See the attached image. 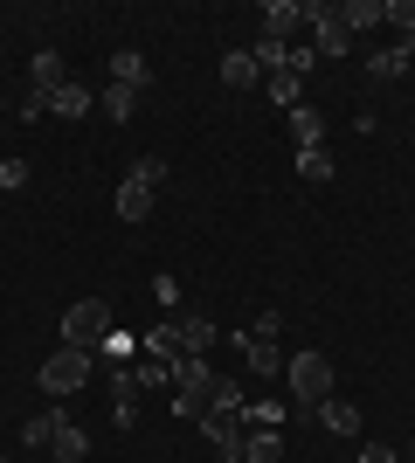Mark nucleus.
Here are the masks:
<instances>
[{
	"label": "nucleus",
	"mask_w": 415,
	"mask_h": 463,
	"mask_svg": "<svg viewBox=\"0 0 415 463\" xmlns=\"http://www.w3.org/2000/svg\"><path fill=\"white\" fill-rule=\"evenodd\" d=\"M118 332V311L104 305V298H77V305L62 311V346H83V353H98L104 339Z\"/></svg>",
	"instance_id": "f257e3e1"
},
{
	"label": "nucleus",
	"mask_w": 415,
	"mask_h": 463,
	"mask_svg": "<svg viewBox=\"0 0 415 463\" xmlns=\"http://www.w3.org/2000/svg\"><path fill=\"white\" fill-rule=\"evenodd\" d=\"M208 387H215L208 353H180V367H174V415L180 422H201V415H208Z\"/></svg>",
	"instance_id": "f03ea898"
},
{
	"label": "nucleus",
	"mask_w": 415,
	"mask_h": 463,
	"mask_svg": "<svg viewBox=\"0 0 415 463\" xmlns=\"http://www.w3.org/2000/svg\"><path fill=\"white\" fill-rule=\"evenodd\" d=\"M284 381H291V402L297 408H318L325 402V394H339L333 387V360H325V353H291V360H284Z\"/></svg>",
	"instance_id": "7ed1b4c3"
},
{
	"label": "nucleus",
	"mask_w": 415,
	"mask_h": 463,
	"mask_svg": "<svg viewBox=\"0 0 415 463\" xmlns=\"http://www.w3.org/2000/svg\"><path fill=\"white\" fill-rule=\"evenodd\" d=\"M90 367H98V353H83V346H56L49 360H42L35 381H42V394H56V402H62V394H77V387L90 381Z\"/></svg>",
	"instance_id": "20e7f679"
},
{
	"label": "nucleus",
	"mask_w": 415,
	"mask_h": 463,
	"mask_svg": "<svg viewBox=\"0 0 415 463\" xmlns=\"http://www.w3.org/2000/svg\"><path fill=\"white\" fill-rule=\"evenodd\" d=\"M305 21H312V49L318 56H346V49H354V35H346V21H339V7L333 0H305Z\"/></svg>",
	"instance_id": "39448f33"
},
{
	"label": "nucleus",
	"mask_w": 415,
	"mask_h": 463,
	"mask_svg": "<svg viewBox=\"0 0 415 463\" xmlns=\"http://www.w3.org/2000/svg\"><path fill=\"white\" fill-rule=\"evenodd\" d=\"M229 346L242 353V367L257 373V381H270V373H284V360H291V353H277V339H257V332L242 326V332H229Z\"/></svg>",
	"instance_id": "423d86ee"
},
{
	"label": "nucleus",
	"mask_w": 415,
	"mask_h": 463,
	"mask_svg": "<svg viewBox=\"0 0 415 463\" xmlns=\"http://www.w3.org/2000/svg\"><path fill=\"white\" fill-rule=\"evenodd\" d=\"M201 429H208V443H215L222 463H242V436H250V429H242V415H229V408H208V415H201Z\"/></svg>",
	"instance_id": "0eeeda50"
},
{
	"label": "nucleus",
	"mask_w": 415,
	"mask_h": 463,
	"mask_svg": "<svg viewBox=\"0 0 415 463\" xmlns=\"http://www.w3.org/2000/svg\"><path fill=\"white\" fill-rule=\"evenodd\" d=\"M305 28V0H263V35L270 42H291Z\"/></svg>",
	"instance_id": "6e6552de"
},
{
	"label": "nucleus",
	"mask_w": 415,
	"mask_h": 463,
	"mask_svg": "<svg viewBox=\"0 0 415 463\" xmlns=\"http://www.w3.org/2000/svg\"><path fill=\"white\" fill-rule=\"evenodd\" d=\"M111 422L118 429L138 422V373L132 367H111Z\"/></svg>",
	"instance_id": "1a4fd4ad"
},
{
	"label": "nucleus",
	"mask_w": 415,
	"mask_h": 463,
	"mask_svg": "<svg viewBox=\"0 0 415 463\" xmlns=\"http://www.w3.org/2000/svg\"><path fill=\"white\" fill-rule=\"evenodd\" d=\"M339 21H346V35H374L388 21V0H339Z\"/></svg>",
	"instance_id": "9d476101"
},
{
	"label": "nucleus",
	"mask_w": 415,
	"mask_h": 463,
	"mask_svg": "<svg viewBox=\"0 0 415 463\" xmlns=\"http://www.w3.org/2000/svg\"><path fill=\"white\" fill-rule=\"evenodd\" d=\"M28 77H35V90H62L70 83V62H62V49H35V62H28Z\"/></svg>",
	"instance_id": "9b49d317"
},
{
	"label": "nucleus",
	"mask_w": 415,
	"mask_h": 463,
	"mask_svg": "<svg viewBox=\"0 0 415 463\" xmlns=\"http://www.w3.org/2000/svg\"><path fill=\"white\" fill-rule=\"evenodd\" d=\"M222 83H229V90H257L263 83L257 56H250V49H229V56H222Z\"/></svg>",
	"instance_id": "f8f14e48"
},
{
	"label": "nucleus",
	"mask_w": 415,
	"mask_h": 463,
	"mask_svg": "<svg viewBox=\"0 0 415 463\" xmlns=\"http://www.w3.org/2000/svg\"><path fill=\"white\" fill-rule=\"evenodd\" d=\"M318 422L333 429V436H360V408L346 402V394H325V402H318Z\"/></svg>",
	"instance_id": "ddd939ff"
},
{
	"label": "nucleus",
	"mask_w": 415,
	"mask_h": 463,
	"mask_svg": "<svg viewBox=\"0 0 415 463\" xmlns=\"http://www.w3.org/2000/svg\"><path fill=\"white\" fill-rule=\"evenodd\" d=\"M409 62H415V42H395V49H381V56L367 62V77H374V83H395V77H409Z\"/></svg>",
	"instance_id": "4468645a"
},
{
	"label": "nucleus",
	"mask_w": 415,
	"mask_h": 463,
	"mask_svg": "<svg viewBox=\"0 0 415 463\" xmlns=\"http://www.w3.org/2000/svg\"><path fill=\"white\" fill-rule=\"evenodd\" d=\"M291 118V138H297V153H318V138H325V118L312 111V104H297V111H284Z\"/></svg>",
	"instance_id": "2eb2a0df"
},
{
	"label": "nucleus",
	"mask_w": 415,
	"mask_h": 463,
	"mask_svg": "<svg viewBox=\"0 0 415 463\" xmlns=\"http://www.w3.org/2000/svg\"><path fill=\"white\" fill-rule=\"evenodd\" d=\"M284 457V429H250L242 436V463H277Z\"/></svg>",
	"instance_id": "dca6fc26"
},
{
	"label": "nucleus",
	"mask_w": 415,
	"mask_h": 463,
	"mask_svg": "<svg viewBox=\"0 0 415 463\" xmlns=\"http://www.w3.org/2000/svg\"><path fill=\"white\" fill-rule=\"evenodd\" d=\"M49 457H56V463H83V457H90V436H83L77 422H62L56 436H49Z\"/></svg>",
	"instance_id": "f3484780"
},
{
	"label": "nucleus",
	"mask_w": 415,
	"mask_h": 463,
	"mask_svg": "<svg viewBox=\"0 0 415 463\" xmlns=\"http://www.w3.org/2000/svg\"><path fill=\"white\" fill-rule=\"evenodd\" d=\"M263 90H270V104H284V111H297V104H305V77H297V70H277V77H263Z\"/></svg>",
	"instance_id": "a211bd4d"
},
{
	"label": "nucleus",
	"mask_w": 415,
	"mask_h": 463,
	"mask_svg": "<svg viewBox=\"0 0 415 463\" xmlns=\"http://www.w3.org/2000/svg\"><path fill=\"white\" fill-rule=\"evenodd\" d=\"M111 208H118V222H146V214H153V187H138V180H125Z\"/></svg>",
	"instance_id": "6ab92c4d"
},
{
	"label": "nucleus",
	"mask_w": 415,
	"mask_h": 463,
	"mask_svg": "<svg viewBox=\"0 0 415 463\" xmlns=\"http://www.w3.org/2000/svg\"><path fill=\"white\" fill-rule=\"evenodd\" d=\"M111 83H132V90H153V77H146V56H138V49H118V56H111Z\"/></svg>",
	"instance_id": "aec40b11"
},
{
	"label": "nucleus",
	"mask_w": 415,
	"mask_h": 463,
	"mask_svg": "<svg viewBox=\"0 0 415 463\" xmlns=\"http://www.w3.org/2000/svg\"><path fill=\"white\" fill-rule=\"evenodd\" d=\"M62 422H70L62 408H42V415H28V422H21V443H28V449H42V443H49V436H56Z\"/></svg>",
	"instance_id": "412c9836"
},
{
	"label": "nucleus",
	"mask_w": 415,
	"mask_h": 463,
	"mask_svg": "<svg viewBox=\"0 0 415 463\" xmlns=\"http://www.w3.org/2000/svg\"><path fill=\"white\" fill-rule=\"evenodd\" d=\"M174 332H180V353H208L222 339L215 326H208V318H174Z\"/></svg>",
	"instance_id": "4be33fe9"
},
{
	"label": "nucleus",
	"mask_w": 415,
	"mask_h": 463,
	"mask_svg": "<svg viewBox=\"0 0 415 463\" xmlns=\"http://www.w3.org/2000/svg\"><path fill=\"white\" fill-rule=\"evenodd\" d=\"M138 97H146V90H132V83H104V118H111V125H125V118L138 111Z\"/></svg>",
	"instance_id": "5701e85b"
},
{
	"label": "nucleus",
	"mask_w": 415,
	"mask_h": 463,
	"mask_svg": "<svg viewBox=\"0 0 415 463\" xmlns=\"http://www.w3.org/2000/svg\"><path fill=\"white\" fill-rule=\"evenodd\" d=\"M90 111V90L83 83H62V90H49V118H83Z\"/></svg>",
	"instance_id": "b1692460"
},
{
	"label": "nucleus",
	"mask_w": 415,
	"mask_h": 463,
	"mask_svg": "<svg viewBox=\"0 0 415 463\" xmlns=\"http://www.w3.org/2000/svg\"><path fill=\"white\" fill-rule=\"evenodd\" d=\"M174 367H180V360H138V394H153V387H166V394H174Z\"/></svg>",
	"instance_id": "393cba45"
},
{
	"label": "nucleus",
	"mask_w": 415,
	"mask_h": 463,
	"mask_svg": "<svg viewBox=\"0 0 415 463\" xmlns=\"http://www.w3.org/2000/svg\"><path fill=\"white\" fill-rule=\"evenodd\" d=\"M138 353H146V360H180V332L174 326H153L146 339H138Z\"/></svg>",
	"instance_id": "a878e982"
},
{
	"label": "nucleus",
	"mask_w": 415,
	"mask_h": 463,
	"mask_svg": "<svg viewBox=\"0 0 415 463\" xmlns=\"http://www.w3.org/2000/svg\"><path fill=\"white\" fill-rule=\"evenodd\" d=\"M297 180L325 187V180H333V153H325V146H318V153H297Z\"/></svg>",
	"instance_id": "bb28decb"
},
{
	"label": "nucleus",
	"mask_w": 415,
	"mask_h": 463,
	"mask_svg": "<svg viewBox=\"0 0 415 463\" xmlns=\"http://www.w3.org/2000/svg\"><path fill=\"white\" fill-rule=\"evenodd\" d=\"M242 422H257V429H284V402H242Z\"/></svg>",
	"instance_id": "cd10ccee"
},
{
	"label": "nucleus",
	"mask_w": 415,
	"mask_h": 463,
	"mask_svg": "<svg viewBox=\"0 0 415 463\" xmlns=\"http://www.w3.org/2000/svg\"><path fill=\"white\" fill-rule=\"evenodd\" d=\"M208 408H229V415H242V381L215 373V387H208Z\"/></svg>",
	"instance_id": "c85d7f7f"
},
{
	"label": "nucleus",
	"mask_w": 415,
	"mask_h": 463,
	"mask_svg": "<svg viewBox=\"0 0 415 463\" xmlns=\"http://www.w3.org/2000/svg\"><path fill=\"white\" fill-rule=\"evenodd\" d=\"M153 305H166V311L187 305V290H180V277H174V270H159V277H153Z\"/></svg>",
	"instance_id": "c756f323"
},
{
	"label": "nucleus",
	"mask_w": 415,
	"mask_h": 463,
	"mask_svg": "<svg viewBox=\"0 0 415 463\" xmlns=\"http://www.w3.org/2000/svg\"><path fill=\"white\" fill-rule=\"evenodd\" d=\"M125 180H138V187H153V194H159V180H166V159H159V153H146V159H138V166H132Z\"/></svg>",
	"instance_id": "7c9ffc66"
},
{
	"label": "nucleus",
	"mask_w": 415,
	"mask_h": 463,
	"mask_svg": "<svg viewBox=\"0 0 415 463\" xmlns=\"http://www.w3.org/2000/svg\"><path fill=\"white\" fill-rule=\"evenodd\" d=\"M98 360H104V367H132V339H125V332H111V339L98 346Z\"/></svg>",
	"instance_id": "2f4dec72"
},
{
	"label": "nucleus",
	"mask_w": 415,
	"mask_h": 463,
	"mask_svg": "<svg viewBox=\"0 0 415 463\" xmlns=\"http://www.w3.org/2000/svg\"><path fill=\"white\" fill-rule=\"evenodd\" d=\"M388 21L401 28V42H415V0H388Z\"/></svg>",
	"instance_id": "473e14b6"
},
{
	"label": "nucleus",
	"mask_w": 415,
	"mask_h": 463,
	"mask_svg": "<svg viewBox=\"0 0 415 463\" xmlns=\"http://www.w3.org/2000/svg\"><path fill=\"white\" fill-rule=\"evenodd\" d=\"M0 187H7V194L28 187V159H0Z\"/></svg>",
	"instance_id": "72a5a7b5"
},
{
	"label": "nucleus",
	"mask_w": 415,
	"mask_h": 463,
	"mask_svg": "<svg viewBox=\"0 0 415 463\" xmlns=\"http://www.w3.org/2000/svg\"><path fill=\"white\" fill-rule=\"evenodd\" d=\"M354 463H401V457H395V449H388V443H367V449H360Z\"/></svg>",
	"instance_id": "f704fd0d"
},
{
	"label": "nucleus",
	"mask_w": 415,
	"mask_h": 463,
	"mask_svg": "<svg viewBox=\"0 0 415 463\" xmlns=\"http://www.w3.org/2000/svg\"><path fill=\"white\" fill-rule=\"evenodd\" d=\"M409 463H415V443H409Z\"/></svg>",
	"instance_id": "c9c22d12"
},
{
	"label": "nucleus",
	"mask_w": 415,
	"mask_h": 463,
	"mask_svg": "<svg viewBox=\"0 0 415 463\" xmlns=\"http://www.w3.org/2000/svg\"><path fill=\"white\" fill-rule=\"evenodd\" d=\"M0 463H7V457H0Z\"/></svg>",
	"instance_id": "e433bc0d"
}]
</instances>
